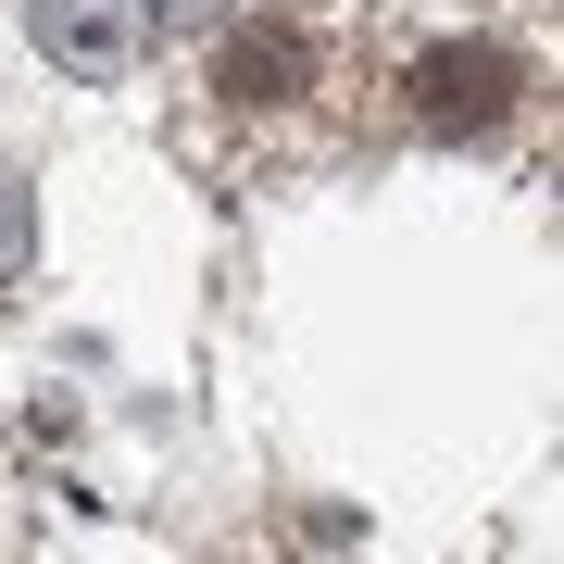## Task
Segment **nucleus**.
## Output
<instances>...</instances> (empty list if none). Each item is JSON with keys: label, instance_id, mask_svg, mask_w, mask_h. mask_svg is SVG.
Segmentation results:
<instances>
[{"label": "nucleus", "instance_id": "f257e3e1", "mask_svg": "<svg viewBox=\"0 0 564 564\" xmlns=\"http://www.w3.org/2000/svg\"><path fill=\"white\" fill-rule=\"evenodd\" d=\"M514 88H527V63L502 39H440V51H414V126L426 139H489V126L514 113Z\"/></svg>", "mask_w": 564, "mask_h": 564}, {"label": "nucleus", "instance_id": "f03ea898", "mask_svg": "<svg viewBox=\"0 0 564 564\" xmlns=\"http://www.w3.org/2000/svg\"><path fill=\"white\" fill-rule=\"evenodd\" d=\"M139 39H151V0H39V51L88 88H113L139 63Z\"/></svg>", "mask_w": 564, "mask_h": 564}, {"label": "nucleus", "instance_id": "7ed1b4c3", "mask_svg": "<svg viewBox=\"0 0 564 564\" xmlns=\"http://www.w3.org/2000/svg\"><path fill=\"white\" fill-rule=\"evenodd\" d=\"M214 88H226V101H302V88H314V39L289 13H239L214 39Z\"/></svg>", "mask_w": 564, "mask_h": 564}, {"label": "nucleus", "instance_id": "20e7f679", "mask_svg": "<svg viewBox=\"0 0 564 564\" xmlns=\"http://www.w3.org/2000/svg\"><path fill=\"white\" fill-rule=\"evenodd\" d=\"M25 251H39V226H25V188H13V176H0V289H13V276H25Z\"/></svg>", "mask_w": 564, "mask_h": 564}]
</instances>
